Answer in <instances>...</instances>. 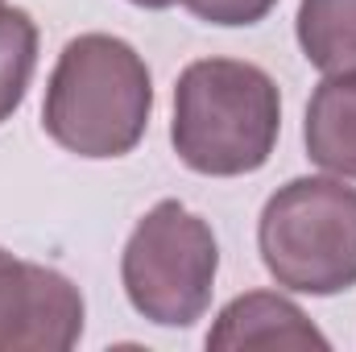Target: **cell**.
I'll return each instance as SVG.
<instances>
[{"label":"cell","mask_w":356,"mask_h":352,"mask_svg":"<svg viewBox=\"0 0 356 352\" xmlns=\"http://www.w3.org/2000/svg\"><path fill=\"white\" fill-rule=\"evenodd\" d=\"M129 4H137V8H170V4H178V0H129Z\"/></svg>","instance_id":"cell-11"},{"label":"cell","mask_w":356,"mask_h":352,"mask_svg":"<svg viewBox=\"0 0 356 352\" xmlns=\"http://www.w3.org/2000/svg\"><path fill=\"white\" fill-rule=\"evenodd\" d=\"M83 319V294L67 273L0 249V352H67Z\"/></svg>","instance_id":"cell-5"},{"label":"cell","mask_w":356,"mask_h":352,"mask_svg":"<svg viewBox=\"0 0 356 352\" xmlns=\"http://www.w3.org/2000/svg\"><path fill=\"white\" fill-rule=\"evenodd\" d=\"M307 158L336 178L356 182V71L323 75L302 120Z\"/></svg>","instance_id":"cell-7"},{"label":"cell","mask_w":356,"mask_h":352,"mask_svg":"<svg viewBox=\"0 0 356 352\" xmlns=\"http://www.w3.org/2000/svg\"><path fill=\"white\" fill-rule=\"evenodd\" d=\"M154 112V79L145 58L112 33H79L63 46L46 99V137L75 158H124L141 145Z\"/></svg>","instance_id":"cell-1"},{"label":"cell","mask_w":356,"mask_h":352,"mask_svg":"<svg viewBox=\"0 0 356 352\" xmlns=\"http://www.w3.org/2000/svg\"><path fill=\"white\" fill-rule=\"evenodd\" d=\"M38 67V25L25 8L0 4V125L25 104Z\"/></svg>","instance_id":"cell-9"},{"label":"cell","mask_w":356,"mask_h":352,"mask_svg":"<svg viewBox=\"0 0 356 352\" xmlns=\"http://www.w3.org/2000/svg\"><path fill=\"white\" fill-rule=\"evenodd\" d=\"M282 133V95L257 63L199 58L175 83L170 145L207 178L257 175Z\"/></svg>","instance_id":"cell-2"},{"label":"cell","mask_w":356,"mask_h":352,"mask_svg":"<svg viewBox=\"0 0 356 352\" xmlns=\"http://www.w3.org/2000/svg\"><path fill=\"white\" fill-rule=\"evenodd\" d=\"M269 278L294 294H344L356 286V186L344 178H290L257 220Z\"/></svg>","instance_id":"cell-3"},{"label":"cell","mask_w":356,"mask_h":352,"mask_svg":"<svg viewBox=\"0 0 356 352\" xmlns=\"http://www.w3.org/2000/svg\"><path fill=\"white\" fill-rule=\"evenodd\" d=\"M294 33L315 71H356V0H302Z\"/></svg>","instance_id":"cell-8"},{"label":"cell","mask_w":356,"mask_h":352,"mask_svg":"<svg viewBox=\"0 0 356 352\" xmlns=\"http://www.w3.org/2000/svg\"><path fill=\"white\" fill-rule=\"evenodd\" d=\"M207 349H327V336L307 319V311L277 294V290H249L236 294L211 323Z\"/></svg>","instance_id":"cell-6"},{"label":"cell","mask_w":356,"mask_h":352,"mask_svg":"<svg viewBox=\"0 0 356 352\" xmlns=\"http://www.w3.org/2000/svg\"><path fill=\"white\" fill-rule=\"evenodd\" d=\"M220 245L203 216L186 203H154L124 241L120 282L133 311L158 328H191L211 307Z\"/></svg>","instance_id":"cell-4"},{"label":"cell","mask_w":356,"mask_h":352,"mask_svg":"<svg viewBox=\"0 0 356 352\" xmlns=\"http://www.w3.org/2000/svg\"><path fill=\"white\" fill-rule=\"evenodd\" d=\"M191 17L220 25V29H241V25H257L273 13L277 0H178Z\"/></svg>","instance_id":"cell-10"}]
</instances>
